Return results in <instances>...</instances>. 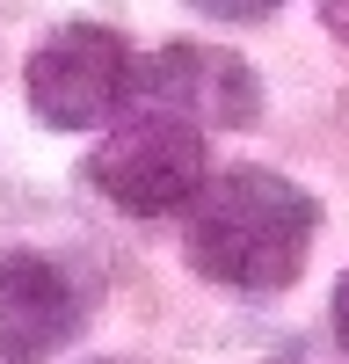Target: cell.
Listing matches in <instances>:
<instances>
[{
	"label": "cell",
	"mask_w": 349,
	"mask_h": 364,
	"mask_svg": "<svg viewBox=\"0 0 349 364\" xmlns=\"http://www.w3.org/2000/svg\"><path fill=\"white\" fill-rule=\"evenodd\" d=\"M320 204L277 168H226L189 204V262L233 291H284L313 255Z\"/></svg>",
	"instance_id": "cell-1"
},
{
	"label": "cell",
	"mask_w": 349,
	"mask_h": 364,
	"mask_svg": "<svg viewBox=\"0 0 349 364\" xmlns=\"http://www.w3.org/2000/svg\"><path fill=\"white\" fill-rule=\"evenodd\" d=\"M22 87H29L37 124H51V132H95V124H109V117L131 102L138 73H131V51H124L116 29L66 22V29H51V37L29 51Z\"/></svg>",
	"instance_id": "cell-2"
},
{
	"label": "cell",
	"mask_w": 349,
	"mask_h": 364,
	"mask_svg": "<svg viewBox=\"0 0 349 364\" xmlns=\"http://www.w3.org/2000/svg\"><path fill=\"white\" fill-rule=\"evenodd\" d=\"M87 182L109 197L138 211V219H167V211H189L204 175V132L182 124V117H160V109H138L124 132H109L87 161Z\"/></svg>",
	"instance_id": "cell-3"
},
{
	"label": "cell",
	"mask_w": 349,
	"mask_h": 364,
	"mask_svg": "<svg viewBox=\"0 0 349 364\" xmlns=\"http://www.w3.org/2000/svg\"><path fill=\"white\" fill-rule=\"evenodd\" d=\"M138 102L160 109V117H182V124H218V132H240L262 117V80L240 51H218V44H167L138 66Z\"/></svg>",
	"instance_id": "cell-4"
},
{
	"label": "cell",
	"mask_w": 349,
	"mask_h": 364,
	"mask_svg": "<svg viewBox=\"0 0 349 364\" xmlns=\"http://www.w3.org/2000/svg\"><path fill=\"white\" fill-rule=\"evenodd\" d=\"M80 328V291L51 255H0V357L44 364L58 343Z\"/></svg>",
	"instance_id": "cell-5"
},
{
	"label": "cell",
	"mask_w": 349,
	"mask_h": 364,
	"mask_svg": "<svg viewBox=\"0 0 349 364\" xmlns=\"http://www.w3.org/2000/svg\"><path fill=\"white\" fill-rule=\"evenodd\" d=\"M196 15H211V22H262V15H277L284 0H189Z\"/></svg>",
	"instance_id": "cell-6"
},
{
	"label": "cell",
	"mask_w": 349,
	"mask_h": 364,
	"mask_svg": "<svg viewBox=\"0 0 349 364\" xmlns=\"http://www.w3.org/2000/svg\"><path fill=\"white\" fill-rule=\"evenodd\" d=\"M335 343H342V357H349V277L335 284Z\"/></svg>",
	"instance_id": "cell-7"
},
{
	"label": "cell",
	"mask_w": 349,
	"mask_h": 364,
	"mask_svg": "<svg viewBox=\"0 0 349 364\" xmlns=\"http://www.w3.org/2000/svg\"><path fill=\"white\" fill-rule=\"evenodd\" d=\"M320 22H328V29H335V37L349 44V0H320Z\"/></svg>",
	"instance_id": "cell-8"
},
{
	"label": "cell",
	"mask_w": 349,
	"mask_h": 364,
	"mask_svg": "<svg viewBox=\"0 0 349 364\" xmlns=\"http://www.w3.org/2000/svg\"><path fill=\"white\" fill-rule=\"evenodd\" d=\"M277 364H349V357H328V350H306V343H299V350H284Z\"/></svg>",
	"instance_id": "cell-9"
}]
</instances>
